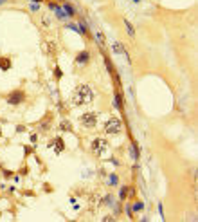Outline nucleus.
Instances as JSON below:
<instances>
[{
    "label": "nucleus",
    "instance_id": "nucleus-9",
    "mask_svg": "<svg viewBox=\"0 0 198 222\" xmlns=\"http://www.w3.org/2000/svg\"><path fill=\"white\" fill-rule=\"evenodd\" d=\"M43 51H45L49 56L56 54V43H54V42H45V45H43Z\"/></svg>",
    "mask_w": 198,
    "mask_h": 222
},
{
    "label": "nucleus",
    "instance_id": "nucleus-1",
    "mask_svg": "<svg viewBox=\"0 0 198 222\" xmlns=\"http://www.w3.org/2000/svg\"><path fill=\"white\" fill-rule=\"evenodd\" d=\"M94 99V90L92 87L88 85H78L72 92V103L76 107H83V105H88L90 101Z\"/></svg>",
    "mask_w": 198,
    "mask_h": 222
},
{
    "label": "nucleus",
    "instance_id": "nucleus-16",
    "mask_svg": "<svg viewBox=\"0 0 198 222\" xmlns=\"http://www.w3.org/2000/svg\"><path fill=\"white\" fill-rule=\"evenodd\" d=\"M49 22H50V20H49L47 16H43V18H41V25H45V27H47V25H49Z\"/></svg>",
    "mask_w": 198,
    "mask_h": 222
},
{
    "label": "nucleus",
    "instance_id": "nucleus-5",
    "mask_svg": "<svg viewBox=\"0 0 198 222\" xmlns=\"http://www.w3.org/2000/svg\"><path fill=\"white\" fill-rule=\"evenodd\" d=\"M23 99H25V92H23V90H13V92L7 96V103H9V105H20Z\"/></svg>",
    "mask_w": 198,
    "mask_h": 222
},
{
    "label": "nucleus",
    "instance_id": "nucleus-13",
    "mask_svg": "<svg viewBox=\"0 0 198 222\" xmlns=\"http://www.w3.org/2000/svg\"><path fill=\"white\" fill-rule=\"evenodd\" d=\"M124 23H126V29H128V34H130V36L133 38V36H135V31H133V27L130 25V22H128V20H124Z\"/></svg>",
    "mask_w": 198,
    "mask_h": 222
},
{
    "label": "nucleus",
    "instance_id": "nucleus-10",
    "mask_svg": "<svg viewBox=\"0 0 198 222\" xmlns=\"http://www.w3.org/2000/svg\"><path fill=\"white\" fill-rule=\"evenodd\" d=\"M0 69H2V70H9V69H11V60L5 58V56H2V58H0Z\"/></svg>",
    "mask_w": 198,
    "mask_h": 222
},
{
    "label": "nucleus",
    "instance_id": "nucleus-2",
    "mask_svg": "<svg viewBox=\"0 0 198 222\" xmlns=\"http://www.w3.org/2000/svg\"><path fill=\"white\" fill-rule=\"evenodd\" d=\"M90 148H92V152H94L96 155H103V154H106V150H108V141L103 139V137H97V139L92 141Z\"/></svg>",
    "mask_w": 198,
    "mask_h": 222
},
{
    "label": "nucleus",
    "instance_id": "nucleus-8",
    "mask_svg": "<svg viewBox=\"0 0 198 222\" xmlns=\"http://www.w3.org/2000/svg\"><path fill=\"white\" fill-rule=\"evenodd\" d=\"M112 49H114V52H115V54H123V56H126V58H128V52H126V49H124V45H123L121 42H115V43L112 45Z\"/></svg>",
    "mask_w": 198,
    "mask_h": 222
},
{
    "label": "nucleus",
    "instance_id": "nucleus-7",
    "mask_svg": "<svg viewBox=\"0 0 198 222\" xmlns=\"http://www.w3.org/2000/svg\"><path fill=\"white\" fill-rule=\"evenodd\" d=\"M88 60H90L88 51H81V52L76 56V63H78V65H85V63H88Z\"/></svg>",
    "mask_w": 198,
    "mask_h": 222
},
{
    "label": "nucleus",
    "instance_id": "nucleus-11",
    "mask_svg": "<svg viewBox=\"0 0 198 222\" xmlns=\"http://www.w3.org/2000/svg\"><path fill=\"white\" fill-rule=\"evenodd\" d=\"M130 190H132V188H128V186H123V188H121V193H119V197H121V199H126V197H128V193H130Z\"/></svg>",
    "mask_w": 198,
    "mask_h": 222
},
{
    "label": "nucleus",
    "instance_id": "nucleus-6",
    "mask_svg": "<svg viewBox=\"0 0 198 222\" xmlns=\"http://www.w3.org/2000/svg\"><path fill=\"white\" fill-rule=\"evenodd\" d=\"M49 148H52L54 154H61V152L65 150V143H63L61 137H54V139L49 143Z\"/></svg>",
    "mask_w": 198,
    "mask_h": 222
},
{
    "label": "nucleus",
    "instance_id": "nucleus-3",
    "mask_svg": "<svg viewBox=\"0 0 198 222\" xmlns=\"http://www.w3.org/2000/svg\"><path fill=\"white\" fill-rule=\"evenodd\" d=\"M121 130H123V121L117 119V117L108 119L106 125H105V132H106V134H119Z\"/></svg>",
    "mask_w": 198,
    "mask_h": 222
},
{
    "label": "nucleus",
    "instance_id": "nucleus-12",
    "mask_svg": "<svg viewBox=\"0 0 198 222\" xmlns=\"http://www.w3.org/2000/svg\"><path fill=\"white\" fill-rule=\"evenodd\" d=\"M63 7H65V11H67V14H69V16H74V13H76V11L72 9V5H70V4H63Z\"/></svg>",
    "mask_w": 198,
    "mask_h": 222
},
{
    "label": "nucleus",
    "instance_id": "nucleus-17",
    "mask_svg": "<svg viewBox=\"0 0 198 222\" xmlns=\"http://www.w3.org/2000/svg\"><path fill=\"white\" fill-rule=\"evenodd\" d=\"M133 210H135V211H141V210H142V204H141V202H137V204H135V208H133Z\"/></svg>",
    "mask_w": 198,
    "mask_h": 222
},
{
    "label": "nucleus",
    "instance_id": "nucleus-4",
    "mask_svg": "<svg viewBox=\"0 0 198 222\" xmlns=\"http://www.w3.org/2000/svg\"><path fill=\"white\" fill-rule=\"evenodd\" d=\"M79 121H81V125H83L85 128H94V127L97 125V114H96V112H85V114L79 117Z\"/></svg>",
    "mask_w": 198,
    "mask_h": 222
},
{
    "label": "nucleus",
    "instance_id": "nucleus-15",
    "mask_svg": "<svg viewBox=\"0 0 198 222\" xmlns=\"http://www.w3.org/2000/svg\"><path fill=\"white\" fill-rule=\"evenodd\" d=\"M117 175H110V184H117Z\"/></svg>",
    "mask_w": 198,
    "mask_h": 222
},
{
    "label": "nucleus",
    "instance_id": "nucleus-18",
    "mask_svg": "<svg viewBox=\"0 0 198 222\" xmlns=\"http://www.w3.org/2000/svg\"><path fill=\"white\" fill-rule=\"evenodd\" d=\"M2 2H5V0H0V4H2Z\"/></svg>",
    "mask_w": 198,
    "mask_h": 222
},
{
    "label": "nucleus",
    "instance_id": "nucleus-14",
    "mask_svg": "<svg viewBox=\"0 0 198 222\" xmlns=\"http://www.w3.org/2000/svg\"><path fill=\"white\" fill-rule=\"evenodd\" d=\"M59 128H61V130H70V125H69L67 121H63V123L59 125Z\"/></svg>",
    "mask_w": 198,
    "mask_h": 222
}]
</instances>
